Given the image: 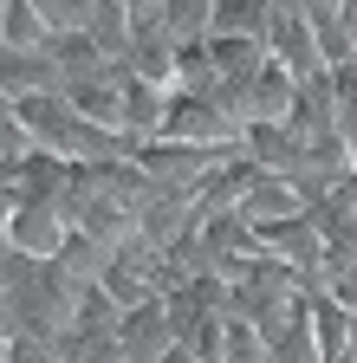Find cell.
<instances>
[{"label":"cell","instance_id":"obj_2","mask_svg":"<svg viewBox=\"0 0 357 363\" xmlns=\"http://www.w3.org/2000/svg\"><path fill=\"white\" fill-rule=\"evenodd\" d=\"M65 240H72V220H65L59 201H20L13 234H7L13 253H26V259H39V266H53V259L65 253Z\"/></svg>","mask_w":357,"mask_h":363},{"label":"cell","instance_id":"obj_1","mask_svg":"<svg viewBox=\"0 0 357 363\" xmlns=\"http://www.w3.org/2000/svg\"><path fill=\"white\" fill-rule=\"evenodd\" d=\"M266 52H273V65H286L299 84L325 78V52H319V33H312L305 7H273V26H266Z\"/></svg>","mask_w":357,"mask_h":363},{"label":"cell","instance_id":"obj_8","mask_svg":"<svg viewBox=\"0 0 357 363\" xmlns=\"http://www.w3.org/2000/svg\"><path fill=\"white\" fill-rule=\"evenodd\" d=\"M0 363H13V337H0Z\"/></svg>","mask_w":357,"mask_h":363},{"label":"cell","instance_id":"obj_4","mask_svg":"<svg viewBox=\"0 0 357 363\" xmlns=\"http://www.w3.org/2000/svg\"><path fill=\"white\" fill-rule=\"evenodd\" d=\"M312 33H319V52H325V72H351L357 65V33H351V13L344 7H305Z\"/></svg>","mask_w":357,"mask_h":363},{"label":"cell","instance_id":"obj_7","mask_svg":"<svg viewBox=\"0 0 357 363\" xmlns=\"http://www.w3.org/2000/svg\"><path fill=\"white\" fill-rule=\"evenodd\" d=\"M13 214H20V201H13L7 182H0V247H7V234H13Z\"/></svg>","mask_w":357,"mask_h":363},{"label":"cell","instance_id":"obj_3","mask_svg":"<svg viewBox=\"0 0 357 363\" xmlns=\"http://www.w3.org/2000/svg\"><path fill=\"white\" fill-rule=\"evenodd\" d=\"M299 214H312V208H305V195L286 175H260L247 189V201H241V220L253 227V234H266V227H280V220H299Z\"/></svg>","mask_w":357,"mask_h":363},{"label":"cell","instance_id":"obj_5","mask_svg":"<svg viewBox=\"0 0 357 363\" xmlns=\"http://www.w3.org/2000/svg\"><path fill=\"white\" fill-rule=\"evenodd\" d=\"M0 45H13V52H53L39 0H7V7H0Z\"/></svg>","mask_w":357,"mask_h":363},{"label":"cell","instance_id":"obj_6","mask_svg":"<svg viewBox=\"0 0 357 363\" xmlns=\"http://www.w3.org/2000/svg\"><path fill=\"white\" fill-rule=\"evenodd\" d=\"M273 7L266 0H221L214 7V39H266Z\"/></svg>","mask_w":357,"mask_h":363}]
</instances>
